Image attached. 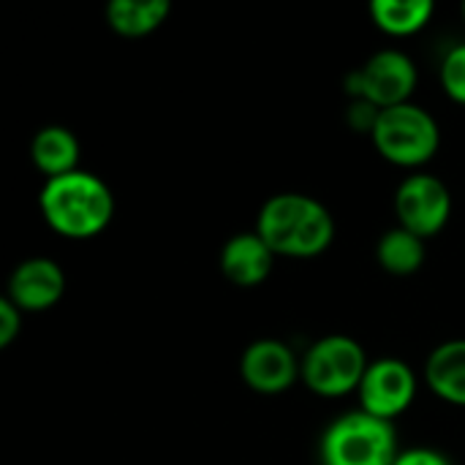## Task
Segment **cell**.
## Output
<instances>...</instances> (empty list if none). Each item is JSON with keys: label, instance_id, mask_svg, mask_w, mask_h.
<instances>
[{"label": "cell", "instance_id": "obj_1", "mask_svg": "<svg viewBox=\"0 0 465 465\" xmlns=\"http://www.w3.org/2000/svg\"><path fill=\"white\" fill-rule=\"evenodd\" d=\"M253 232L275 251V256L313 259L332 245L335 218L313 196L278 193L262 204Z\"/></svg>", "mask_w": 465, "mask_h": 465}, {"label": "cell", "instance_id": "obj_2", "mask_svg": "<svg viewBox=\"0 0 465 465\" xmlns=\"http://www.w3.org/2000/svg\"><path fill=\"white\" fill-rule=\"evenodd\" d=\"M38 207L49 229L68 240H90L114 218L112 188L84 169L46 180L38 193Z\"/></svg>", "mask_w": 465, "mask_h": 465}, {"label": "cell", "instance_id": "obj_3", "mask_svg": "<svg viewBox=\"0 0 465 465\" xmlns=\"http://www.w3.org/2000/svg\"><path fill=\"white\" fill-rule=\"evenodd\" d=\"M398 455L395 425L362 409L330 422L319 444L322 465H395Z\"/></svg>", "mask_w": 465, "mask_h": 465}, {"label": "cell", "instance_id": "obj_4", "mask_svg": "<svg viewBox=\"0 0 465 465\" xmlns=\"http://www.w3.org/2000/svg\"><path fill=\"white\" fill-rule=\"evenodd\" d=\"M371 139L384 161L411 169L436 158L441 128L428 109L409 101L392 109H381Z\"/></svg>", "mask_w": 465, "mask_h": 465}, {"label": "cell", "instance_id": "obj_5", "mask_svg": "<svg viewBox=\"0 0 465 465\" xmlns=\"http://www.w3.org/2000/svg\"><path fill=\"white\" fill-rule=\"evenodd\" d=\"M368 365L365 349L354 338L324 335L300 360V379L313 395L335 401L360 390Z\"/></svg>", "mask_w": 465, "mask_h": 465}, {"label": "cell", "instance_id": "obj_6", "mask_svg": "<svg viewBox=\"0 0 465 465\" xmlns=\"http://www.w3.org/2000/svg\"><path fill=\"white\" fill-rule=\"evenodd\" d=\"M417 65L401 49H381L346 76V93L354 101H368L379 109H392L411 101L417 90Z\"/></svg>", "mask_w": 465, "mask_h": 465}, {"label": "cell", "instance_id": "obj_7", "mask_svg": "<svg viewBox=\"0 0 465 465\" xmlns=\"http://www.w3.org/2000/svg\"><path fill=\"white\" fill-rule=\"evenodd\" d=\"M398 226L428 240L436 237L452 215L450 188L433 174H409L395 191Z\"/></svg>", "mask_w": 465, "mask_h": 465}, {"label": "cell", "instance_id": "obj_8", "mask_svg": "<svg viewBox=\"0 0 465 465\" xmlns=\"http://www.w3.org/2000/svg\"><path fill=\"white\" fill-rule=\"evenodd\" d=\"M360 409L384 422H395L417 398V376L414 371L395 357H384L368 365L362 384L357 390Z\"/></svg>", "mask_w": 465, "mask_h": 465}, {"label": "cell", "instance_id": "obj_9", "mask_svg": "<svg viewBox=\"0 0 465 465\" xmlns=\"http://www.w3.org/2000/svg\"><path fill=\"white\" fill-rule=\"evenodd\" d=\"M242 381L259 395H281L300 379V360L278 338L253 341L240 357Z\"/></svg>", "mask_w": 465, "mask_h": 465}, {"label": "cell", "instance_id": "obj_10", "mask_svg": "<svg viewBox=\"0 0 465 465\" xmlns=\"http://www.w3.org/2000/svg\"><path fill=\"white\" fill-rule=\"evenodd\" d=\"M65 294V272L54 259L33 256L14 267L8 278V300L22 313H44Z\"/></svg>", "mask_w": 465, "mask_h": 465}, {"label": "cell", "instance_id": "obj_11", "mask_svg": "<svg viewBox=\"0 0 465 465\" xmlns=\"http://www.w3.org/2000/svg\"><path fill=\"white\" fill-rule=\"evenodd\" d=\"M218 264L229 283L240 289H253L270 278L275 264V251L256 232H240L223 242Z\"/></svg>", "mask_w": 465, "mask_h": 465}, {"label": "cell", "instance_id": "obj_12", "mask_svg": "<svg viewBox=\"0 0 465 465\" xmlns=\"http://www.w3.org/2000/svg\"><path fill=\"white\" fill-rule=\"evenodd\" d=\"M428 387L447 403L465 406V338L436 346L425 362Z\"/></svg>", "mask_w": 465, "mask_h": 465}, {"label": "cell", "instance_id": "obj_13", "mask_svg": "<svg viewBox=\"0 0 465 465\" xmlns=\"http://www.w3.org/2000/svg\"><path fill=\"white\" fill-rule=\"evenodd\" d=\"M30 158L46 180L71 174L79 163V142L65 125H44L30 142Z\"/></svg>", "mask_w": 465, "mask_h": 465}, {"label": "cell", "instance_id": "obj_14", "mask_svg": "<svg viewBox=\"0 0 465 465\" xmlns=\"http://www.w3.org/2000/svg\"><path fill=\"white\" fill-rule=\"evenodd\" d=\"M172 5L166 0H112L106 5V25L125 38L150 35L163 25Z\"/></svg>", "mask_w": 465, "mask_h": 465}, {"label": "cell", "instance_id": "obj_15", "mask_svg": "<svg viewBox=\"0 0 465 465\" xmlns=\"http://www.w3.org/2000/svg\"><path fill=\"white\" fill-rule=\"evenodd\" d=\"M368 11L379 30L403 38L420 33L430 22L436 5L430 0H373Z\"/></svg>", "mask_w": 465, "mask_h": 465}, {"label": "cell", "instance_id": "obj_16", "mask_svg": "<svg viewBox=\"0 0 465 465\" xmlns=\"http://www.w3.org/2000/svg\"><path fill=\"white\" fill-rule=\"evenodd\" d=\"M425 256V240L403 226L384 232L376 245V259L390 275H414L417 270H422Z\"/></svg>", "mask_w": 465, "mask_h": 465}, {"label": "cell", "instance_id": "obj_17", "mask_svg": "<svg viewBox=\"0 0 465 465\" xmlns=\"http://www.w3.org/2000/svg\"><path fill=\"white\" fill-rule=\"evenodd\" d=\"M441 84H444V93L458 101L465 104V44L452 46L444 60H441Z\"/></svg>", "mask_w": 465, "mask_h": 465}, {"label": "cell", "instance_id": "obj_18", "mask_svg": "<svg viewBox=\"0 0 465 465\" xmlns=\"http://www.w3.org/2000/svg\"><path fill=\"white\" fill-rule=\"evenodd\" d=\"M19 332H22V311L8 297H3L0 300V349H8Z\"/></svg>", "mask_w": 465, "mask_h": 465}, {"label": "cell", "instance_id": "obj_19", "mask_svg": "<svg viewBox=\"0 0 465 465\" xmlns=\"http://www.w3.org/2000/svg\"><path fill=\"white\" fill-rule=\"evenodd\" d=\"M381 109L368 104V101H351V109H349V125L362 131V134H373V125L379 120Z\"/></svg>", "mask_w": 465, "mask_h": 465}, {"label": "cell", "instance_id": "obj_20", "mask_svg": "<svg viewBox=\"0 0 465 465\" xmlns=\"http://www.w3.org/2000/svg\"><path fill=\"white\" fill-rule=\"evenodd\" d=\"M395 465H452L447 455L430 450V447H417V450H403L398 455Z\"/></svg>", "mask_w": 465, "mask_h": 465}, {"label": "cell", "instance_id": "obj_21", "mask_svg": "<svg viewBox=\"0 0 465 465\" xmlns=\"http://www.w3.org/2000/svg\"><path fill=\"white\" fill-rule=\"evenodd\" d=\"M463 19H465V3H463Z\"/></svg>", "mask_w": 465, "mask_h": 465}]
</instances>
